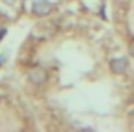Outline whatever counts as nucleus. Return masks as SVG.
I'll return each mask as SVG.
<instances>
[{
    "label": "nucleus",
    "mask_w": 134,
    "mask_h": 132,
    "mask_svg": "<svg viewBox=\"0 0 134 132\" xmlns=\"http://www.w3.org/2000/svg\"><path fill=\"white\" fill-rule=\"evenodd\" d=\"M5 2H7V4H14V2H16V0H5Z\"/></svg>",
    "instance_id": "5"
},
{
    "label": "nucleus",
    "mask_w": 134,
    "mask_h": 132,
    "mask_svg": "<svg viewBox=\"0 0 134 132\" xmlns=\"http://www.w3.org/2000/svg\"><path fill=\"white\" fill-rule=\"evenodd\" d=\"M28 79H29V82H33L35 86H40L48 79V72H47V69H43L41 65H35V67L29 69Z\"/></svg>",
    "instance_id": "1"
},
{
    "label": "nucleus",
    "mask_w": 134,
    "mask_h": 132,
    "mask_svg": "<svg viewBox=\"0 0 134 132\" xmlns=\"http://www.w3.org/2000/svg\"><path fill=\"white\" fill-rule=\"evenodd\" d=\"M129 53L134 55V41H131V45H129Z\"/></svg>",
    "instance_id": "4"
},
{
    "label": "nucleus",
    "mask_w": 134,
    "mask_h": 132,
    "mask_svg": "<svg viewBox=\"0 0 134 132\" xmlns=\"http://www.w3.org/2000/svg\"><path fill=\"white\" fill-rule=\"evenodd\" d=\"M52 10H53V5L48 0H36L33 4V12L36 16H48Z\"/></svg>",
    "instance_id": "2"
},
{
    "label": "nucleus",
    "mask_w": 134,
    "mask_h": 132,
    "mask_svg": "<svg viewBox=\"0 0 134 132\" xmlns=\"http://www.w3.org/2000/svg\"><path fill=\"white\" fill-rule=\"evenodd\" d=\"M110 70L114 74H124L127 70V58H124V57L112 58L110 60Z\"/></svg>",
    "instance_id": "3"
}]
</instances>
